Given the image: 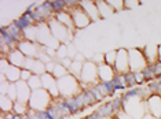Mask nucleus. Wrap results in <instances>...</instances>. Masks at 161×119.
I'll return each mask as SVG.
<instances>
[{
    "label": "nucleus",
    "mask_w": 161,
    "mask_h": 119,
    "mask_svg": "<svg viewBox=\"0 0 161 119\" xmlns=\"http://www.w3.org/2000/svg\"><path fill=\"white\" fill-rule=\"evenodd\" d=\"M114 119H134V118L131 117V115H128L124 110H121L120 112H117V114L114 115Z\"/></svg>",
    "instance_id": "obj_39"
},
{
    "label": "nucleus",
    "mask_w": 161,
    "mask_h": 119,
    "mask_svg": "<svg viewBox=\"0 0 161 119\" xmlns=\"http://www.w3.org/2000/svg\"><path fill=\"white\" fill-rule=\"evenodd\" d=\"M116 70L114 67L109 66V64H99L98 66V78H99V82H112L116 77Z\"/></svg>",
    "instance_id": "obj_15"
},
{
    "label": "nucleus",
    "mask_w": 161,
    "mask_h": 119,
    "mask_svg": "<svg viewBox=\"0 0 161 119\" xmlns=\"http://www.w3.org/2000/svg\"><path fill=\"white\" fill-rule=\"evenodd\" d=\"M95 114L99 117V119L103 118H113L114 117V111H113V106L112 103H105L101 107H98V110L95 111Z\"/></svg>",
    "instance_id": "obj_20"
},
{
    "label": "nucleus",
    "mask_w": 161,
    "mask_h": 119,
    "mask_svg": "<svg viewBox=\"0 0 161 119\" xmlns=\"http://www.w3.org/2000/svg\"><path fill=\"white\" fill-rule=\"evenodd\" d=\"M90 91L92 92V95H94V97H95V100H97V102H101V100H103V96H102L101 93H99V91H98V89L95 88V85L91 86Z\"/></svg>",
    "instance_id": "obj_38"
},
{
    "label": "nucleus",
    "mask_w": 161,
    "mask_h": 119,
    "mask_svg": "<svg viewBox=\"0 0 161 119\" xmlns=\"http://www.w3.org/2000/svg\"><path fill=\"white\" fill-rule=\"evenodd\" d=\"M69 74V70L66 67H64L59 62H57L55 63V68H54V71H53V75L57 79H59L62 77H65V75H68Z\"/></svg>",
    "instance_id": "obj_27"
},
{
    "label": "nucleus",
    "mask_w": 161,
    "mask_h": 119,
    "mask_svg": "<svg viewBox=\"0 0 161 119\" xmlns=\"http://www.w3.org/2000/svg\"><path fill=\"white\" fill-rule=\"evenodd\" d=\"M28 85L29 88L32 89V92L33 91H37V89H42L43 85H42V77L40 75H32V78L28 81Z\"/></svg>",
    "instance_id": "obj_26"
},
{
    "label": "nucleus",
    "mask_w": 161,
    "mask_h": 119,
    "mask_svg": "<svg viewBox=\"0 0 161 119\" xmlns=\"http://www.w3.org/2000/svg\"><path fill=\"white\" fill-rule=\"evenodd\" d=\"M53 96L46 89H37L32 92V96L29 99V107L33 111H47L53 103Z\"/></svg>",
    "instance_id": "obj_2"
},
{
    "label": "nucleus",
    "mask_w": 161,
    "mask_h": 119,
    "mask_svg": "<svg viewBox=\"0 0 161 119\" xmlns=\"http://www.w3.org/2000/svg\"><path fill=\"white\" fill-rule=\"evenodd\" d=\"M6 96H8L14 102L17 100V85L15 84H10V88H8V91H7Z\"/></svg>",
    "instance_id": "obj_34"
},
{
    "label": "nucleus",
    "mask_w": 161,
    "mask_h": 119,
    "mask_svg": "<svg viewBox=\"0 0 161 119\" xmlns=\"http://www.w3.org/2000/svg\"><path fill=\"white\" fill-rule=\"evenodd\" d=\"M65 57H69L68 45H66V44H61L59 47H58V49H57V59L61 62V60L65 59Z\"/></svg>",
    "instance_id": "obj_29"
},
{
    "label": "nucleus",
    "mask_w": 161,
    "mask_h": 119,
    "mask_svg": "<svg viewBox=\"0 0 161 119\" xmlns=\"http://www.w3.org/2000/svg\"><path fill=\"white\" fill-rule=\"evenodd\" d=\"M106 2H108V4L113 8L114 12L124 10V0H106Z\"/></svg>",
    "instance_id": "obj_28"
},
{
    "label": "nucleus",
    "mask_w": 161,
    "mask_h": 119,
    "mask_svg": "<svg viewBox=\"0 0 161 119\" xmlns=\"http://www.w3.org/2000/svg\"><path fill=\"white\" fill-rule=\"evenodd\" d=\"M136 4H141V2H135V0H132V2H130V0H124V8H132Z\"/></svg>",
    "instance_id": "obj_43"
},
{
    "label": "nucleus",
    "mask_w": 161,
    "mask_h": 119,
    "mask_svg": "<svg viewBox=\"0 0 161 119\" xmlns=\"http://www.w3.org/2000/svg\"><path fill=\"white\" fill-rule=\"evenodd\" d=\"M31 111V107H29V103H24V102H19V100H15L14 102V114L17 115H28V112Z\"/></svg>",
    "instance_id": "obj_24"
},
{
    "label": "nucleus",
    "mask_w": 161,
    "mask_h": 119,
    "mask_svg": "<svg viewBox=\"0 0 161 119\" xmlns=\"http://www.w3.org/2000/svg\"><path fill=\"white\" fill-rule=\"evenodd\" d=\"M114 70L117 74L130 73V59H128V49L120 48L117 49V57L114 63Z\"/></svg>",
    "instance_id": "obj_9"
},
{
    "label": "nucleus",
    "mask_w": 161,
    "mask_h": 119,
    "mask_svg": "<svg viewBox=\"0 0 161 119\" xmlns=\"http://www.w3.org/2000/svg\"><path fill=\"white\" fill-rule=\"evenodd\" d=\"M143 75H145V79L146 82H150L153 81V79L156 78V74H154V68H153V66H147L143 70Z\"/></svg>",
    "instance_id": "obj_32"
},
{
    "label": "nucleus",
    "mask_w": 161,
    "mask_h": 119,
    "mask_svg": "<svg viewBox=\"0 0 161 119\" xmlns=\"http://www.w3.org/2000/svg\"><path fill=\"white\" fill-rule=\"evenodd\" d=\"M134 74H135V81H136V84L142 85V84H145V82H146L143 71H138V73H134Z\"/></svg>",
    "instance_id": "obj_37"
},
{
    "label": "nucleus",
    "mask_w": 161,
    "mask_h": 119,
    "mask_svg": "<svg viewBox=\"0 0 161 119\" xmlns=\"http://www.w3.org/2000/svg\"><path fill=\"white\" fill-rule=\"evenodd\" d=\"M0 111L2 114H11L14 111V100H11L8 96H2L0 99Z\"/></svg>",
    "instance_id": "obj_23"
},
{
    "label": "nucleus",
    "mask_w": 161,
    "mask_h": 119,
    "mask_svg": "<svg viewBox=\"0 0 161 119\" xmlns=\"http://www.w3.org/2000/svg\"><path fill=\"white\" fill-rule=\"evenodd\" d=\"M80 82H84L87 85H97L99 82V78H98V66L91 59H87L83 63Z\"/></svg>",
    "instance_id": "obj_7"
},
{
    "label": "nucleus",
    "mask_w": 161,
    "mask_h": 119,
    "mask_svg": "<svg viewBox=\"0 0 161 119\" xmlns=\"http://www.w3.org/2000/svg\"><path fill=\"white\" fill-rule=\"evenodd\" d=\"M42 77V85H43V89H46L47 92L53 96V99H58L59 96V91H58V79L54 77L53 74L50 73H44Z\"/></svg>",
    "instance_id": "obj_10"
},
{
    "label": "nucleus",
    "mask_w": 161,
    "mask_h": 119,
    "mask_svg": "<svg viewBox=\"0 0 161 119\" xmlns=\"http://www.w3.org/2000/svg\"><path fill=\"white\" fill-rule=\"evenodd\" d=\"M142 51H143V55L147 60L149 66H153L154 63L158 62V47L157 45H146L145 48H142Z\"/></svg>",
    "instance_id": "obj_19"
},
{
    "label": "nucleus",
    "mask_w": 161,
    "mask_h": 119,
    "mask_svg": "<svg viewBox=\"0 0 161 119\" xmlns=\"http://www.w3.org/2000/svg\"><path fill=\"white\" fill-rule=\"evenodd\" d=\"M58 91H59V96L64 99L75 97L83 92L81 86H80V81L76 77H73L72 74H68L58 79Z\"/></svg>",
    "instance_id": "obj_1"
},
{
    "label": "nucleus",
    "mask_w": 161,
    "mask_h": 119,
    "mask_svg": "<svg viewBox=\"0 0 161 119\" xmlns=\"http://www.w3.org/2000/svg\"><path fill=\"white\" fill-rule=\"evenodd\" d=\"M24 68L32 71V74H35V75H43L44 73H47L46 63H43L40 59H37V57H28L26 64H25Z\"/></svg>",
    "instance_id": "obj_13"
},
{
    "label": "nucleus",
    "mask_w": 161,
    "mask_h": 119,
    "mask_svg": "<svg viewBox=\"0 0 161 119\" xmlns=\"http://www.w3.org/2000/svg\"><path fill=\"white\" fill-rule=\"evenodd\" d=\"M59 63H61L64 67H66L68 70H69V68H70V66H72V63H73V59H70V57H65V59H62Z\"/></svg>",
    "instance_id": "obj_41"
},
{
    "label": "nucleus",
    "mask_w": 161,
    "mask_h": 119,
    "mask_svg": "<svg viewBox=\"0 0 161 119\" xmlns=\"http://www.w3.org/2000/svg\"><path fill=\"white\" fill-rule=\"evenodd\" d=\"M80 6L81 8L86 11V14L90 17V19L92 22H97L98 19H101L99 17V11H98V7H97V3L95 2H91V0H84V2H80Z\"/></svg>",
    "instance_id": "obj_16"
},
{
    "label": "nucleus",
    "mask_w": 161,
    "mask_h": 119,
    "mask_svg": "<svg viewBox=\"0 0 161 119\" xmlns=\"http://www.w3.org/2000/svg\"><path fill=\"white\" fill-rule=\"evenodd\" d=\"M103 119H113V118H103Z\"/></svg>",
    "instance_id": "obj_45"
},
{
    "label": "nucleus",
    "mask_w": 161,
    "mask_h": 119,
    "mask_svg": "<svg viewBox=\"0 0 161 119\" xmlns=\"http://www.w3.org/2000/svg\"><path fill=\"white\" fill-rule=\"evenodd\" d=\"M81 70H83V63L77 62V60H73L70 68H69V74H72L73 77H76L80 81V77H81Z\"/></svg>",
    "instance_id": "obj_25"
},
{
    "label": "nucleus",
    "mask_w": 161,
    "mask_h": 119,
    "mask_svg": "<svg viewBox=\"0 0 161 119\" xmlns=\"http://www.w3.org/2000/svg\"><path fill=\"white\" fill-rule=\"evenodd\" d=\"M29 119H48V115H47L46 111H33L31 110L28 112Z\"/></svg>",
    "instance_id": "obj_31"
},
{
    "label": "nucleus",
    "mask_w": 161,
    "mask_h": 119,
    "mask_svg": "<svg viewBox=\"0 0 161 119\" xmlns=\"http://www.w3.org/2000/svg\"><path fill=\"white\" fill-rule=\"evenodd\" d=\"M116 57H117V51H109L105 53V63L109 64V66L114 67L116 63Z\"/></svg>",
    "instance_id": "obj_30"
},
{
    "label": "nucleus",
    "mask_w": 161,
    "mask_h": 119,
    "mask_svg": "<svg viewBox=\"0 0 161 119\" xmlns=\"http://www.w3.org/2000/svg\"><path fill=\"white\" fill-rule=\"evenodd\" d=\"M32 71H29L26 70V68H22V71H21V81H24V82H28L29 79L32 78Z\"/></svg>",
    "instance_id": "obj_36"
},
{
    "label": "nucleus",
    "mask_w": 161,
    "mask_h": 119,
    "mask_svg": "<svg viewBox=\"0 0 161 119\" xmlns=\"http://www.w3.org/2000/svg\"><path fill=\"white\" fill-rule=\"evenodd\" d=\"M15 85H17V100L24 103H29V99L32 96V89L29 88L28 82L19 81Z\"/></svg>",
    "instance_id": "obj_17"
},
{
    "label": "nucleus",
    "mask_w": 161,
    "mask_h": 119,
    "mask_svg": "<svg viewBox=\"0 0 161 119\" xmlns=\"http://www.w3.org/2000/svg\"><path fill=\"white\" fill-rule=\"evenodd\" d=\"M54 18L58 21L59 23H62L64 26H66L69 30L73 32V33H76V29H75V25H73V19H72V15L69 11H61V12H55L54 14Z\"/></svg>",
    "instance_id": "obj_18"
},
{
    "label": "nucleus",
    "mask_w": 161,
    "mask_h": 119,
    "mask_svg": "<svg viewBox=\"0 0 161 119\" xmlns=\"http://www.w3.org/2000/svg\"><path fill=\"white\" fill-rule=\"evenodd\" d=\"M6 59L8 60V63H10V64H13V66L19 67V68H24V67H25V64H26L28 57L25 56L24 53L21 52L18 48H15V49H11V51H10V53L7 55Z\"/></svg>",
    "instance_id": "obj_14"
},
{
    "label": "nucleus",
    "mask_w": 161,
    "mask_h": 119,
    "mask_svg": "<svg viewBox=\"0 0 161 119\" xmlns=\"http://www.w3.org/2000/svg\"><path fill=\"white\" fill-rule=\"evenodd\" d=\"M91 60L97 64V66H99V64H103L105 63V53H95L91 57Z\"/></svg>",
    "instance_id": "obj_35"
},
{
    "label": "nucleus",
    "mask_w": 161,
    "mask_h": 119,
    "mask_svg": "<svg viewBox=\"0 0 161 119\" xmlns=\"http://www.w3.org/2000/svg\"><path fill=\"white\" fill-rule=\"evenodd\" d=\"M47 25H48L50 27V32L51 34H53V37L58 40V41L61 42V44H68L69 41H72L73 38V32H70L66 26H64L62 23H59L58 21L55 19V18H51V19L47 22Z\"/></svg>",
    "instance_id": "obj_3"
},
{
    "label": "nucleus",
    "mask_w": 161,
    "mask_h": 119,
    "mask_svg": "<svg viewBox=\"0 0 161 119\" xmlns=\"http://www.w3.org/2000/svg\"><path fill=\"white\" fill-rule=\"evenodd\" d=\"M124 77H125V81H127L128 88H134V86L136 85V81H135V74L132 73V71H130V73L124 74Z\"/></svg>",
    "instance_id": "obj_33"
},
{
    "label": "nucleus",
    "mask_w": 161,
    "mask_h": 119,
    "mask_svg": "<svg viewBox=\"0 0 161 119\" xmlns=\"http://www.w3.org/2000/svg\"><path fill=\"white\" fill-rule=\"evenodd\" d=\"M97 7H98V11H99V17L101 18H108L114 14L113 11V8L110 6L108 4V2L106 0H97Z\"/></svg>",
    "instance_id": "obj_21"
},
{
    "label": "nucleus",
    "mask_w": 161,
    "mask_h": 119,
    "mask_svg": "<svg viewBox=\"0 0 161 119\" xmlns=\"http://www.w3.org/2000/svg\"><path fill=\"white\" fill-rule=\"evenodd\" d=\"M21 71H22V68L10 64L7 59H2V74L4 75L10 84H17L21 81Z\"/></svg>",
    "instance_id": "obj_8"
},
{
    "label": "nucleus",
    "mask_w": 161,
    "mask_h": 119,
    "mask_svg": "<svg viewBox=\"0 0 161 119\" xmlns=\"http://www.w3.org/2000/svg\"><path fill=\"white\" fill-rule=\"evenodd\" d=\"M158 62H161V45H158Z\"/></svg>",
    "instance_id": "obj_44"
},
{
    "label": "nucleus",
    "mask_w": 161,
    "mask_h": 119,
    "mask_svg": "<svg viewBox=\"0 0 161 119\" xmlns=\"http://www.w3.org/2000/svg\"><path fill=\"white\" fill-rule=\"evenodd\" d=\"M55 60H51L50 63H47L46 64V71L47 73H50V74H53V71H54V68H55Z\"/></svg>",
    "instance_id": "obj_42"
},
{
    "label": "nucleus",
    "mask_w": 161,
    "mask_h": 119,
    "mask_svg": "<svg viewBox=\"0 0 161 119\" xmlns=\"http://www.w3.org/2000/svg\"><path fill=\"white\" fill-rule=\"evenodd\" d=\"M124 111L131 115L134 119H143L145 112L147 111L146 108V102L142 100L141 97H131L124 102Z\"/></svg>",
    "instance_id": "obj_4"
},
{
    "label": "nucleus",
    "mask_w": 161,
    "mask_h": 119,
    "mask_svg": "<svg viewBox=\"0 0 161 119\" xmlns=\"http://www.w3.org/2000/svg\"><path fill=\"white\" fill-rule=\"evenodd\" d=\"M66 11L70 12L72 19H73V25H75L76 30H80V29L87 27L91 22H92V21L90 19V17L86 14V11L81 8V6H80V2L75 3V4L70 6V7H68Z\"/></svg>",
    "instance_id": "obj_5"
},
{
    "label": "nucleus",
    "mask_w": 161,
    "mask_h": 119,
    "mask_svg": "<svg viewBox=\"0 0 161 119\" xmlns=\"http://www.w3.org/2000/svg\"><path fill=\"white\" fill-rule=\"evenodd\" d=\"M17 48L26 57H37L40 51L43 49V47L39 42H32V41H28V40H22V41L18 42Z\"/></svg>",
    "instance_id": "obj_11"
},
{
    "label": "nucleus",
    "mask_w": 161,
    "mask_h": 119,
    "mask_svg": "<svg viewBox=\"0 0 161 119\" xmlns=\"http://www.w3.org/2000/svg\"><path fill=\"white\" fill-rule=\"evenodd\" d=\"M153 68H154L156 78H160L161 77V62H157V63L153 64Z\"/></svg>",
    "instance_id": "obj_40"
},
{
    "label": "nucleus",
    "mask_w": 161,
    "mask_h": 119,
    "mask_svg": "<svg viewBox=\"0 0 161 119\" xmlns=\"http://www.w3.org/2000/svg\"><path fill=\"white\" fill-rule=\"evenodd\" d=\"M128 59H130V71H132V73L143 71L145 68L149 66L142 48L128 49Z\"/></svg>",
    "instance_id": "obj_6"
},
{
    "label": "nucleus",
    "mask_w": 161,
    "mask_h": 119,
    "mask_svg": "<svg viewBox=\"0 0 161 119\" xmlns=\"http://www.w3.org/2000/svg\"><path fill=\"white\" fill-rule=\"evenodd\" d=\"M146 108H147L149 115L153 118L160 119L161 118V96L160 95H152L146 100Z\"/></svg>",
    "instance_id": "obj_12"
},
{
    "label": "nucleus",
    "mask_w": 161,
    "mask_h": 119,
    "mask_svg": "<svg viewBox=\"0 0 161 119\" xmlns=\"http://www.w3.org/2000/svg\"><path fill=\"white\" fill-rule=\"evenodd\" d=\"M6 30H7V33L11 36V37L15 40L17 42H19V41H22V40H25L24 38V32L17 26L15 22H13V23H10L8 26H6Z\"/></svg>",
    "instance_id": "obj_22"
}]
</instances>
